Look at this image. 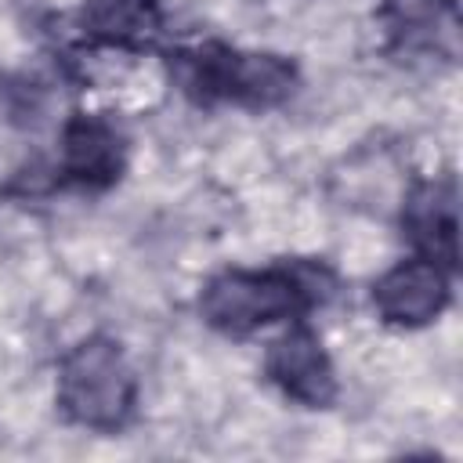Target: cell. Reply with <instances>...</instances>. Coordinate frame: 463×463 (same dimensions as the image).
I'll return each instance as SVG.
<instances>
[{
	"mask_svg": "<svg viewBox=\"0 0 463 463\" xmlns=\"http://www.w3.org/2000/svg\"><path fill=\"white\" fill-rule=\"evenodd\" d=\"M58 402L76 423L116 430L134 409V373L119 344L105 336L76 344L61 362Z\"/></svg>",
	"mask_w": 463,
	"mask_h": 463,
	"instance_id": "obj_1",
	"label": "cell"
},
{
	"mask_svg": "<svg viewBox=\"0 0 463 463\" xmlns=\"http://www.w3.org/2000/svg\"><path fill=\"white\" fill-rule=\"evenodd\" d=\"M268 376L297 402L318 409L329 405L336 394V376L333 365L311 329H289L279 336L268 351Z\"/></svg>",
	"mask_w": 463,
	"mask_h": 463,
	"instance_id": "obj_5",
	"label": "cell"
},
{
	"mask_svg": "<svg viewBox=\"0 0 463 463\" xmlns=\"http://www.w3.org/2000/svg\"><path fill=\"white\" fill-rule=\"evenodd\" d=\"M311 293L289 271H224L203 289V315L224 333H250L268 322L300 315Z\"/></svg>",
	"mask_w": 463,
	"mask_h": 463,
	"instance_id": "obj_2",
	"label": "cell"
},
{
	"mask_svg": "<svg viewBox=\"0 0 463 463\" xmlns=\"http://www.w3.org/2000/svg\"><path fill=\"white\" fill-rule=\"evenodd\" d=\"M123 137L112 123L98 116H76L61 134V166L72 181L87 188H105L123 174Z\"/></svg>",
	"mask_w": 463,
	"mask_h": 463,
	"instance_id": "obj_6",
	"label": "cell"
},
{
	"mask_svg": "<svg viewBox=\"0 0 463 463\" xmlns=\"http://www.w3.org/2000/svg\"><path fill=\"white\" fill-rule=\"evenodd\" d=\"M449 300V279L445 268H438L427 257L402 260L394 264L376 286H373V304L376 311L394 322V326H423L441 315Z\"/></svg>",
	"mask_w": 463,
	"mask_h": 463,
	"instance_id": "obj_4",
	"label": "cell"
},
{
	"mask_svg": "<svg viewBox=\"0 0 463 463\" xmlns=\"http://www.w3.org/2000/svg\"><path fill=\"white\" fill-rule=\"evenodd\" d=\"M188 90L199 98H224L242 105H271L293 90V65L275 54H239L228 47H206L188 58Z\"/></svg>",
	"mask_w": 463,
	"mask_h": 463,
	"instance_id": "obj_3",
	"label": "cell"
},
{
	"mask_svg": "<svg viewBox=\"0 0 463 463\" xmlns=\"http://www.w3.org/2000/svg\"><path fill=\"white\" fill-rule=\"evenodd\" d=\"M405 235L420 257L438 268H456V192L452 184H423L405 206Z\"/></svg>",
	"mask_w": 463,
	"mask_h": 463,
	"instance_id": "obj_7",
	"label": "cell"
},
{
	"mask_svg": "<svg viewBox=\"0 0 463 463\" xmlns=\"http://www.w3.org/2000/svg\"><path fill=\"white\" fill-rule=\"evenodd\" d=\"M452 0H391V11L398 14L402 25H420V22H438L441 11H449Z\"/></svg>",
	"mask_w": 463,
	"mask_h": 463,
	"instance_id": "obj_9",
	"label": "cell"
},
{
	"mask_svg": "<svg viewBox=\"0 0 463 463\" xmlns=\"http://www.w3.org/2000/svg\"><path fill=\"white\" fill-rule=\"evenodd\" d=\"M83 22L94 36L109 43H134V47H145L163 25L156 0H90V7L83 11Z\"/></svg>",
	"mask_w": 463,
	"mask_h": 463,
	"instance_id": "obj_8",
	"label": "cell"
}]
</instances>
